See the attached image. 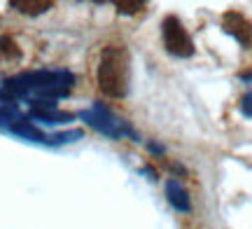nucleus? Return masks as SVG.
I'll return each mask as SVG.
<instances>
[{"instance_id": "1", "label": "nucleus", "mask_w": 252, "mask_h": 229, "mask_svg": "<svg viewBox=\"0 0 252 229\" xmlns=\"http://www.w3.org/2000/svg\"><path fill=\"white\" fill-rule=\"evenodd\" d=\"M75 75L70 70H35V73H21L2 84L0 101H17V98H31L33 103L47 101L54 103L65 98L72 92Z\"/></svg>"}, {"instance_id": "2", "label": "nucleus", "mask_w": 252, "mask_h": 229, "mask_svg": "<svg viewBox=\"0 0 252 229\" xmlns=\"http://www.w3.org/2000/svg\"><path fill=\"white\" fill-rule=\"evenodd\" d=\"M131 59L124 47L110 45L100 52L98 61V87L110 98H124L128 94V77H131Z\"/></svg>"}, {"instance_id": "3", "label": "nucleus", "mask_w": 252, "mask_h": 229, "mask_svg": "<svg viewBox=\"0 0 252 229\" xmlns=\"http://www.w3.org/2000/svg\"><path fill=\"white\" fill-rule=\"evenodd\" d=\"M80 117L89 124L94 131H98L100 136H108L112 140H119V138H131V140H140L138 131H135L128 122L119 119L115 112L110 110L108 105L103 103H94L91 110L80 112Z\"/></svg>"}, {"instance_id": "4", "label": "nucleus", "mask_w": 252, "mask_h": 229, "mask_svg": "<svg viewBox=\"0 0 252 229\" xmlns=\"http://www.w3.org/2000/svg\"><path fill=\"white\" fill-rule=\"evenodd\" d=\"M161 35H163V47L166 52L178 59H189L194 54V42L189 37L187 28L182 26V21L178 17H166L161 24Z\"/></svg>"}, {"instance_id": "5", "label": "nucleus", "mask_w": 252, "mask_h": 229, "mask_svg": "<svg viewBox=\"0 0 252 229\" xmlns=\"http://www.w3.org/2000/svg\"><path fill=\"white\" fill-rule=\"evenodd\" d=\"M222 31L226 35L236 37L243 47H252V24L250 19L241 14V12H236V9L224 12L222 14Z\"/></svg>"}, {"instance_id": "6", "label": "nucleus", "mask_w": 252, "mask_h": 229, "mask_svg": "<svg viewBox=\"0 0 252 229\" xmlns=\"http://www.w3.org/2000/svg\"><path fill=\"white\" fill-rule=\"evenodd\" d=\"M33 108V119L35 122H42V124H68L72 122L75 115L70 112H63L56 108V103H47V101H37V103H31Z\"/></svg>"}, {"instance_id": "7", "label": "nucleus", "mask_w": 252, "mask_h": 229, "mask_svg": "<svg viewBox=\"0 0 252 229\" xmlns=\"http://www.w3.org/2000/svg\"><path fill=\"white\" fill-rule=\"evenodd\" d=\"M166 199H168V203H171L175 211H180V213L191 211V199H189L187 190L182 187L180 180H168L166 183Z\"/></svg>"}, {"instance_id": "8", "label": "nucleus", "mask_w": 252, "mask_h": 229, "mask_svg": "<svg viewBox=\"0 0 252 229\" xmlns=\"http://www.w3.org/2000/svg\"><path fill=\"white\" fill-rule=\"evenodd\" d=\"M14 9H19V12H24V14H42V12H47V9L54 7V2L52 0H12L9 2Z\"/></svg>"}, {"instance_id": "9", "label": "nucleus", "mask_w": 252, "mask_h": 229, "mask_svg": "<svg viewBox=\"0 0 252 229\" xmlns=\"http://www.w3.org/2000/svg\"><path fill=\"white\" fill-rule=\"evenodd\" d=\"M19 59L17 42H12L9 37H0V64H12Z\"/></svg>"}, {"instance_id": "10", "label": "nucleus", "mask_w": 252, "mask_h": 229, "mask_svg": "<svg viewBox=\"0 0 252 229\" xmlns=\"http://www.w3.org/2000/svg\"><path fill=\"white\" fill-rule=\"evenodd\" d=\"M115 7L122 12V14H135L140 9L147 7L145 0H115Z\"/></svg>"}, {"instance_id": "11", "label": "nucleus", "mask_w": 252, "mask_h": 229, "mask_svg": "<svg viewBox=\"0 0 252 229\" xmlns=\"http://www.w3.org/2000/svg\"><path fill=\"white\" fill-rule=\"evenodd\" d=\"M238 108H241V115H243V117H252V92H245L243 96H241Z\"/></svg>"}, {"instance_id": "12", "label": "nucleus", "mask_w": 252, "mask_h": 229, "mask_svg": "<svg viewBox=\"0 0 252 229\" xmlns=\"http://www.w3.org/2000/svg\"><path fill=\"white\" fill-rule=\"evenodd\" d=\"M147 150H150L152 155H159V157H161L163 152H166V150H163V145H159V143H154V140H150V143H147Z\"/></svg>"}, {"instance_id": "13", "label": "nucleus", "mask_w": 252, "mask_h": 229, "mask_svg": "<svg viewBox=\"0 0 252 229\" xmlns=\"http://www.w3.org/2000/svg\"><path fill=\"white\" fill-rule=\"evenodd\" d=\"M140 173H147V175H150V180H157V178H159V175H157V171H154V168H150V166H143V168H140Z\"/></svg>"}, {"instance_id": "14", "label": "nucleus", "mask_w": 252, "mask_h": 229, "mask_svg": "<svg viewBox=\"0 0 252 229\" xmlns=\"http://www.w3.org/2000/svg\"><path fill=\"white\" fill-rule=\"evenodd\" d=\"M241 80H245V82H252V70H248V73H241Z\"/></svg>"}]
</instances>
